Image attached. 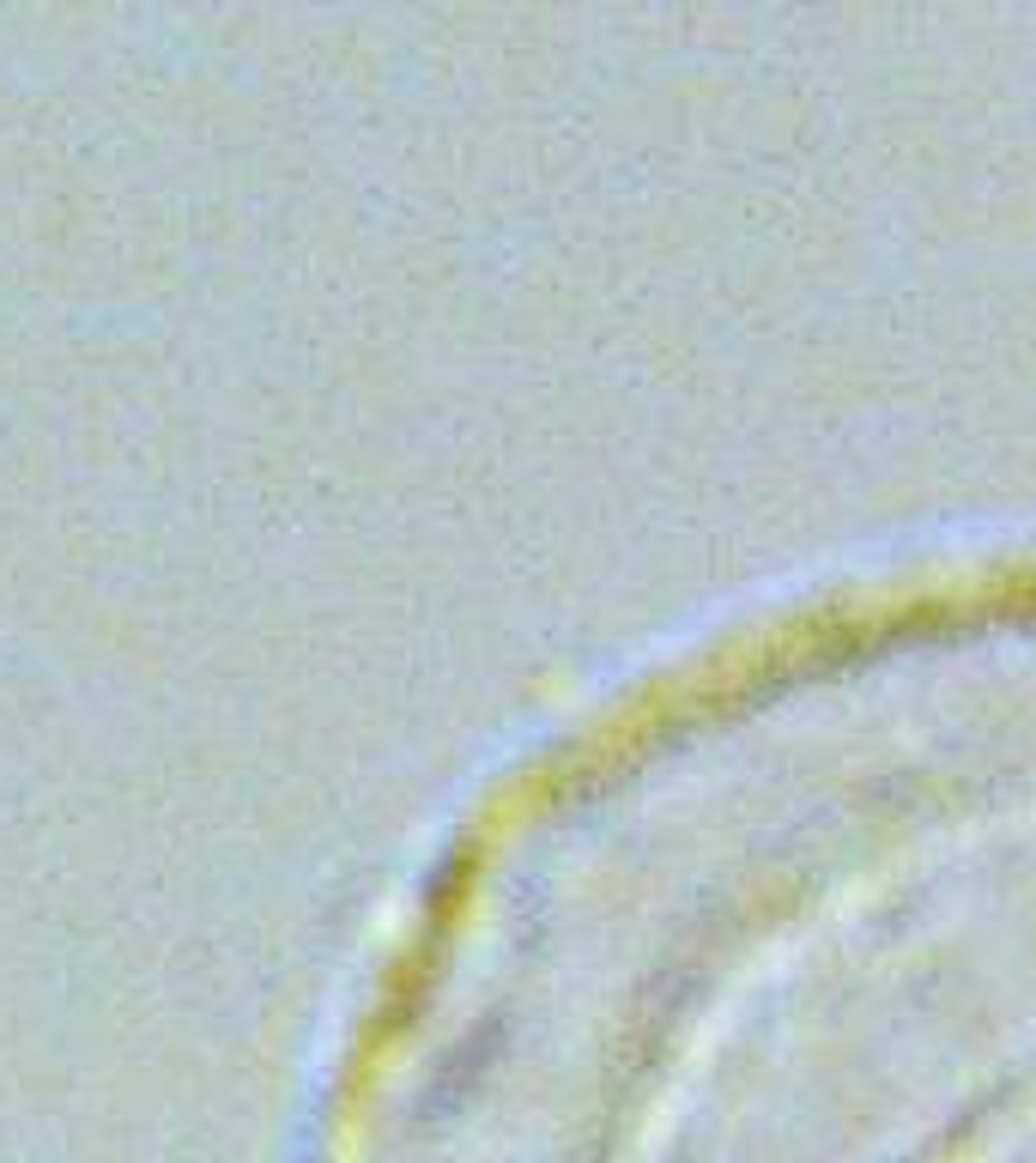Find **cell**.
<instances>
[{
  "label": "cell",
  "instance_id": "6da1fadb",
  "mask_svg": "<svg viewBox=\"0 0 1036 1163\" xmlns=\"http://www.w3.org/2000/svg\"><path fill=\"white\" fill-rule=\"evenodd\" d=\"M734 685L497 866L370 1163H1036V619Z\"/></svg>",
  "mask_w": 1036,
  "mask_h": 1163
}]
</instances>
